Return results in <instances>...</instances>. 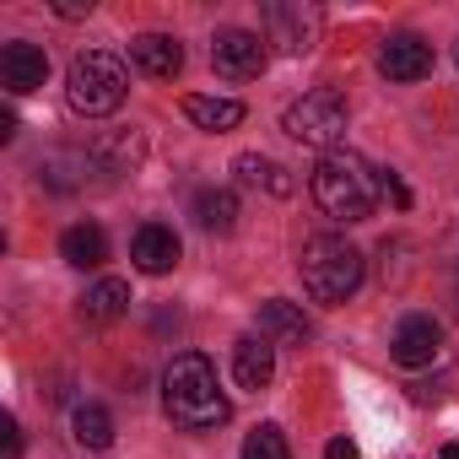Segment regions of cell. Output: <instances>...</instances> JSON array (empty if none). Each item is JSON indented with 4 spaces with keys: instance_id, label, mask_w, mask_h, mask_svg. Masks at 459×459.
I'll return each mask as SVG.
<instances>
[{
    "instance_id": "6da1fadb",
    "label": "cell",
    "mask_w": 459,
    "mask_h": 459,
    "mask_svg": "<svg viewBox=\"0 0 459 459\" xmlns=\"http://www.w3.org/2000/svg\"><path fill=\"white\" fill-rule=\"evenodd\" d=\"M162 411L173 427L184 432H216L227 416H233V405H227L221 384H216V368L211 357L200 351H178L162 373Z\"/></svg>"
},
{
    "instance_id": "7a4b0ae2",
    "label": "cell",
    "mask_w": 459,
    "mask_h": 459,
    "mask_svg": "<svg viewBox=\"0 0 459 459\" xmlns=\"http://www.w3.org/2000/svg\"><path fill=\"white\" fill-rule=\"evenodd\" d=\"M308 189H314V200H319V211L330 221H368L378 211V195H384L378 173L357 152H325L314 178H308Z\"/></svg>"
},
{
    "instance_id": "3957f363",
    "label": "cell",
    "mask_w": 459,
    "mask_h": 459,
    "mask_svg": "<svg viewBox=\"0 0 459 459\" xmlns=\"http://www.w3.org/2000/svg\"><path fill=\"white\" fill-rule=\"evenodd\" d=\"M298 276L308 287L314 303H346L357 287H362V255L341 238V233H314L298 255Z\"/></svg>"
},
{
    "instance_id": "277c9868",
    "label": "cell",
    "mask_w": 459,
    "mask_h": 459,
    "mask_svg": "<svg viewBox=\"0 0 459 459\" xmlns=\"http://www.w3.org/2000/svg\"><path fill=\"white\" fill-rule=\"evenodd\" d=\"M125 92H130V71H125V60L108 55V49H82V55L71 60V71H65V103H71V114H82V119L114 114V108L125 103Z\"/></svg>"
},
{
    "instance_id": "5b68a950",
    "label": "cell",
    "mask_w": 459,
    "mask_h": 459,
    "mask_svg": "<svg viewBox=\"0 0 459 459\" xmlns=\"http://www.w3.org/2000/svg\"><path fill=\"white\" fill-rule=\"evenodd\" d=\"M346 125H351V108L335 87H314L298 103H287V114H281V130L303 146H319V152H341Z\"/></svg>"
},
{
    "instance_id": "8992f818",
    "label": "cell",
    "mask_w": 459,
    "mask_h": 459,
    "mask_svg": "<svg viewBox=\"0 0 459 459\" xmlns=\"http://www.w3.org/2000/svg\"><path fill=\"white\" fill-rule=\"evenodd\" d=\"M265 44H271V39H260V33H249V28H221V33L211 39V65H216V76H227V82H255V76L265 71Z\"/></svg>"
},
{
    "instance_id": "52a82bcc",
    "label": "cell",
    "mask_w": 459,
    "mask_h": 459,
    "mask_svg": "<svg viewBox=\"0 0 459 459\" xmlns=\"http://www.w3.org/2000/svg\"><path fill=\"white\" fill-rule=\"evenodd\" d=\"M319 28H325V17L314 12V6H265V33H271V44H281V55H308L314 44H319Z\"/></svg>"
},
{
    "instance_id": "ba28073f",
    "label": "cell",
    "mask_w": 459,
    "mask_h": 459,
    "mask_svg": "<svg viewBox=\"0 0 459 459\" xmlns=\"http://www.w3.org/2000/svg\"><path fill=\"white\" fill-rule=\"evenodd\" d=\"M443 351V325L432 314H405L394 325V341H389V357L400 368H427L432 357Z\"/></svg>"
},
{
    "instance_id": "9c48e42d",
    "label": "cell",
    "mask_w": 459,
    "mask_h": 459,
    "mask_svg": "<svg viewBox=\"0 0 459 459\" xmlns=\"http://www.w3.org/2000/svg\"><path fill=\"white\" fill-rule=\"evenodd\" d=\"M378 71L389 82H421V76H432V44L416 33H389L378 44Z\"/></svg>"
},
{
    "instance_id": "30bf717a",
    "label": "cell",
    "mask_w": 459,
    "mask_h": 459,
    "mask_svg": "<svg viewBox=\"0 0 459 459\" xmlns=\"http://www.w3.org/2000/svg\"><path fill=\"white\" fill-rule=\"evenodd\" d=\"M178 255H184V244H178V233L168 221H146L141 233L130 238V260H135L141 276H168L178 265Z\"/></svg>"
},
{
    "instance_id": "8fae6325",
    "label": "cell",
    "mask_w": 459,
    "mask_h": 459,
    "mask_svg": "<svg viewBox=\"0 0 459 459\" xmlns=\"http://www.w3.org/2000/svg\"><path fill=\"white\" fill-rule=\"evenodd\" d=\"M0 82H6V92H39L44 82H49V55L39 49V44H6L0 49Z\"/></svg>"
},
{
    "instance_id": "7c38bea8",
    "label": "cell",
    "mask_w": 459,
    "mask_h": 459,
    "mask_svg": "<svg viewBox=\"0 0 459 459\" xmlns=\"http://www.w3.org/2000/svg\"><path fill=\"white\" fill-rule=\"evenodd\" d=\"M130 65L152 82H173L184 71V44L173 33H141V39H130Z\"/></svg>"
},
{
    "instance_id": "4fadbf2b",
    "label": "cell",
    "mask_w": 459,
    "mask_h": 459,
    "mask_svg": "<svg viewBox=\"0 0 459 459\" xmlns=\"http://www.w3.org/2000/svg\"><path fill=\"white\" fill-rule=\"evenodd\" d=\"M233 378L244 389H265L276 378V346L265 335H238L233 341Z\"/></svg>"
},
{
    "instance_id": "5bb4252c",
    "label": "cell",
    "mask_w": 459,
    "mask_h": 459,
    "mask_svg": "<svg viewBox=\"0 0 459 459\" xmlns=\"http://www.w3.org/2000/svg\"><path fill=\"white\" fill-rule=\"evenodd\" d=\"M260 335H265L271 346H303V341L314 335V325L303 319V308H298V303L271 298V303H260Z\"/></svg>"
},
{
    "instance_id": "9a60e30c",
    "label": "cell",
    "mask_w": 459,
    "mask_h": 459,
    "mask_svg": "<svg viewBox=\"0 0 459 459\" xmlns=\"http://www.w3.org/2000/svg\"><path fill=\"white\" fill-rule=\"evenodd\" d=\"M60 260H65V265H76V271H98V265L108 260V238H103V227H92V221L65 227V238H60Z\"/></svg>"
},
{
    "instance_id": "2e32d148",
    "label": "cell",
    "mask_w": 459,
    "mask_h": 459,
    "mask_svg": "<svg viewBox=\"0 0 459 459\" xmlns=\"http://www.w3.org/2000/svg\"><path fill=\"white\" fill-rule=\"evenodd\" d=\"M125 308H130V287H125L119 276H103L98 287L82 292V308H76V314H82L87 325H114Z\"/></svg>"
},
{
    "instance_id": "e0dca14e",
    "label": "cell",
    "mask_w": 459,
    "mask_h": 459,
    "mask_svg": "<svg viewBox=\"0 0 459 459\" xmlns=\"http://www.w3.org/2000/svg\"><path fill=\"white\" fill-rule=\"evenodd\" d=\"M233 173H238V184H255V189L265 184L271 195H292V189H298V178H292L281 162L260 157V152H238V157H233Z\"/></svg>"
},
{
    "instance_id": "ac0fdd59",
    "label": "cell",
    "mask_w": 459,
    "mask_h": 459,
    "mask_svg": "<svg viewBox=\"0 0 459 459\" xmlns=\"http://www.w3.org/2000/svg\"><path fill=\"white\" fill-rule=\"evenodd\" d=\"M184 114L200 125V130H211V135H221V130H238L244 125V103H233V98H184Z\"/></svg>"
},
{
    "instance_id": "d6986e66",
    "label": "cell",
    "mask_w": 459,
    "mask_h": 459,
    "mask_svg": "<svg viewBox=\"0 0 459 459\" xmlns=\"http://www.w3.org/2000/svg\"><path fill=\"white\" fill-rule=\"evenodd\" d=\"M195 221L205 233H233L238 227V195L233 189H200L195 195Z\"/></svg>"
},
{
    "instance_id": "ffe728a7",
    "label": "cell",
    "mask_w": 459,
    "mask_h": 459,
    "mask_svg": "<svg viewBox=\"0 0 459 459\" xmlns=\"http://www.w3.org/2000/svg\"><path fill=\"white\" fill-rule=\"evenodd\" d=\"M71 427H76V443L82 448H114V416H108V405H76V416H71Z\"/></svg>"
},
{
    "instance_id": "44dd1931",
    "label": "cell",
    "mask_w": 459,
    "mask_h": 459,
    "mask_svg": "<svg viewBox=\"0 0 459 459\" xmlns=\"http://www.w3.org/2000/svg\"><path fill=\"white\" fill-rule=\"evenodd\" d=\"M244 459H292V448H287V432H281L276 421H260V427L244 437Z\"/></svg>"
},
{
    "instance_id": "7402d4cb",
    "label": "cell",
    "mask_w": 459,
    "mask_h": 459,
    "mask_svg": "<svg viewBox=\"0 0 459 459\" xmlns=\"http://www.w3.org/2000/svg\"><path fill=\"white\" fill-rule=\"evenodd\" d=\"M378 189H384V195H389L400 211H411V189H405V178H400L394 168H384V173H378Z\"/></svg>"
},
{
    "instance_id": "603a6c76",
    "label": "cell",
    "mask_w": 459,
    "mask_h": 459,
    "mask_svg": "<svg viewBox=\"0 0 459 459\" xmlns=\"http://www.w3.org/2000/svg\"><path fill=\"white\" fill-rule=\"evenodd\" d=\"M87 12H92V0H55V17H65V22H76Z\"/></svg>"
},
{
    "instance_id": "cb8c5ba5",
    "label": "cell",
    "mask_w": 459,
    "mask_h": 459,
    "mask_svg": "<svg viewBox=\"0 0 459 459\" xmlns=\"http://www.w3.org/2000/svg\"><path fill=\"white\" fill-rule=\"evenodd\" d=\"M325 459H357V443L351 437H330L325 443Z\"/></svg>"
},
{
    "instance_id": "d4e9b609",
    "label": "cell",
    "mask_w": 459,
    "mask_h": 459,
    "mask_svg": "<svg viewBox=\"0 0 459 459\" xmlns=\"http://www.w3.org/2000/svg\"><path fill=\"white\" fill-rule=\"evenodd\" d=\"M0 432H6V459H17V454H22V432H17V421L6 416V427H0Z\"/></svg>"
},
{
    "instance_id": "484cf974",
    "label": "cell",
    "mask_w": 459,
    "mask_h": 459,
    "mask_svg": "<svg viewBox=\"0 0 459 459\" xmlns=\"http://www.w3.org/2000/svg\"><path fill=\"white\" fill-rule=\"evenodd\" d=\"M443 459H459V443H443Z\"/></svg>"
},
{
    "instance_id": "4316f807",
    "label": "cell",
    "mask_w": 459,
    "mask_h": 459,
    "mask_svg": "<svg viewBox=\"0 0 459 459\" xmlns=\"http://www.w3.org/2000/svg\"><path fill=\"white\" fill-rule=\"evenodd\" d=\"M454 65H459V44H454Z\"/></svg>"
}]
</instances>
